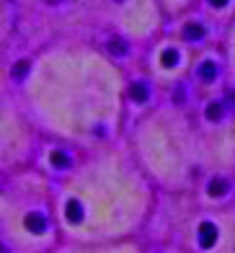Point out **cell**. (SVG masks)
<instances>
[{
	"label": "cell",
	"mask_w": 235,
	"mask_h": 253,
	"mask_svg": "<svg viewBox=\"0 0 235 253\" xmlns=\"http://www.w3.org/2000/svg\"><path fill=\"white\" fill-rule=\"evenodd\" d=\"M222 114H225V106H222L220 101H212L209 106H207V119H212V122L222 119Z\"/></svg>",
	"instance_id": "6da1fadb"
},
{
	"label": "cell",
	"mask_w": 235,
	"mask_h": 253,
	"mask_svg": "<svg viewBox=\"0 0 235 253\" xmlns=\"http://www.w3.org/2000/svg\"><path fill=\"white\" fill-rule=\"evenodd\" d=\"M129 96H132L134 101H148V85H145L142 80H140V83H134V85L129 88Z\"/></svg>",
	"instance_id": "7a4b0ae2"
},
{
	"label": "cell",
	"mask_w": 235,
	"mask_h": 253,
	"mask_svg": "<svg viewBox=\"0 0 235 253\" xmlns=\"http://www.w3.org/2000/svg\"><path fill=\"white\" fill-rule=\"evenodd\" d=\"M199 75L204 78V80H212V78L217 75V67H215V62H212V60H207L204 65L199 67Z\"/></svg>",
	"instance_id": "3957f363"
},
{
	"label": "cell",
	"mask_w": 235,
	"mask_h": 253,
	"mask_svg": "<svg viewBox=\"0 0 235 253\" xmlns=\"http://www.w3.org/2000/svg\"><path fill=\"white\" fill-rule=\"evenodd\" d=\"M225 191H228V181L217 178V181L209 183V194H212V197H220V194H225Z\"/></svg>",
	"instance_id": "277c9868"
},
{
	"label": "cell",
	"mask_w": 235,
	"mask_h": 253,
	"mask_svg": "<svg viewBox=\"0 0 235 253\" xmlns=\"http://www.w3.org/2000/svg\"><path fill=\"white\" fill-rule=\"evenodd\" d=\"M184 34H186L189 39H194V42H196V39H201V37H204V29H201L199 24H189V26L184 29Z\"/></svg>",
	"instance_id": "5b68a950"
},
{
	"label": "cell",
	"mask_w": 235,
	"mask_h": 253,
	"mask_svg": "<svg viewBox=\"0 0 235 253\" xmlns=\"http://www.w3.org/2000/svg\"><path fill=\"white\" fill-rule=\"evenodd\" d=\"M212 240H215V227H212V225H201V243L209 246Z\"/></svg>",
	"instance_id": "8992f818"
},
{
	"label": "cell",
	"mask_w": 235,
	"mask_h": 253,
	"mask_svg": "<svg viewBox=\"0 0 235 253\" xmlns=\"http://www.w3.org/2000/svg\"><path fill=\"white\" fill-rule=\"evenodd\" d=\"M176 57H178L176 49H165V52H163V65H165V67H173V65L178 62Z\"/></svg>",
	"instance_id": "52a82bcc"
},
{
	"label": "cell",
	"mask_w": 235,
	"mask_h": 253,
	"mask_svg": "<svg viewBox=\"0 0 235 253\" xmlns=\"http://www.w3.org/2000/svg\"><path fill=\"white\" fill-rule=\"evenodd\" d=\"M52 160H54V166H57V168L70 166V158H67L65 153H54V155H52Z\"/></svg>",
	"instance_id": "ba28073f"
},
{
	"label": "cell",
	"mask_w": 235,
	"mask_h": 253,
	"mask_svg": "<svg viewBox=\"0 0 235 253\" xmlns=\"http://www.w3.org/2000/svg\"><path fill=\"white\" fill-rule=\"evenodd\" d=\"M67 214L73 217V220H80V204H67Z\"/></svg>",
	"instance_id": "9c48e42d"
},
{
	"label": "cell",
	"mask_w": 235,
	"mask_h": 253,
	"mask_svg": "<svg viewBox=\"0 0 235 253\" xmlns=\"http://www.w3.org/2000/svg\"><path fill=\"white\" fill-rule=\"evenodd\" d=\"M29 225H31L34 230H41V227H44V220H41L39 214H31V217H29Z\"/></svg>",
	"instance_id": "30bf717a"
},
{
	"label": "cell",
	"mask_w": 235,
	"mask_h": 253,
	"mask_svg": "<svg viewBox=\"0 0 235 253\" xmlns=\"http://www.w3.org/2000/svg\"><path fill=\"white\" fill-rule=\"evenodd\" d=\"M109 49H111V52H119V54H124V52H127V47H124L121 42H111V44H109Z\"/></svg>",
	"instance_id": "8fae6325"
},
{
	"label": "cell",
	"mask_w": 235,
	"mask_h": 253,
	"mask_svg": "<svg viewBox=\"0 0 235 253\" xmlns=\"http://www.w3.org/2000/svg\"><path fill=\"white\" fill-rule=\"evenodd\" d=\"M209 3H212V5H220V8H222V5L228 3V0H209Z\"/></svg>",
	"instance_id": "7c38bea8"
}]
</instances>
